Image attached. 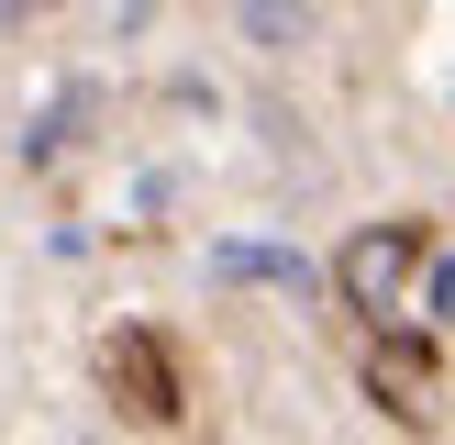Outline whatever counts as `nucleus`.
Wrapping results in <instances>:
<instances>
[{
    "instance_id": "f257e3e1",
    "label": "nucleus",
    "mask_w": 455,
    "mask_h": 445,
    "mask_svg": "<svg viewBox=\"0 0 455 445\" xmlns=\"http://www.w3.org/2000/svg\"><path fill=\"white\" fill-rule=\"evenodd\" d=\"M411 256H422L411 222H367V234L333 256V279H345V301H355V312H378V323H389V312H400V279H411Z\"/></svg>"
},
{
    "instance_id": "f03ea898",
    "label": "nucleus",
    "mask_w": 455,
    "mask_h": 445,
    "mask_svg": "<svg viewBox=\"0 0 455 445\" xmlns=\"http://www.w3.org/2000/svg\"><path fill=\"white\" fill-rule=\"evenodd\" d=\"M212 279H267V289H323V267L311 256H289V245H212Z\"/></svg>"
},
{
    "instance_id": "7ed1b4c3",
    "label": "nucleus",
    "mask_w": 455,
    "mask_h": 445,
    "mask_svg": "<svg viewBox=\"0 0 455 445\" xmlns=\"http://www.w3.org/2000/svg\"><path fill=\"white\" fill-rule=\"evenodd\" d=\"M111 378H133L145 412H178V378H167V356H156L145 334H111Z\"/></svg>"
},
{
    "instance_id": "20e7f679",
    "label": "nucleus",
    "mask_w": 455,
    "mask_h": 445,
    "mask_svg": "<svg viewBox=\"0 0 455 445\" xmlns=\"http://www.w3.org/2000/svg\"><path fill=\"white\" fill-rule=\"evenodd\" d=\"M378 400H400V412H411V400H422V345H378Z\"/></svg>"
},
{
    "instance_id": "39448f33",
    "label": "nucleus",
    "mask_w": 455,
    "mask_h": 445,
    "mask_svg": "<svg viewBox=\"0 0 455 445\" xmlns=\"http://www.w3.org/2000/svg\"><path fill=\"white\" fill-rule=\"evenodd\" d=\"M244 34H256V44H300V34H311V12H278V0H256V12H244Z\"/></svg>"
},
{
    "instance_id": "423d86ee",
    "label": "nucleus",
    "mask_w": 455,
    "mask_h": 445,
    "mask_svg": "<svg viewBox=\"0 0 455 445\" xmlns=\"http://www.w3.org/2000/svg\"><path fill=\"white\" fill-rule=\"evenodd\" d=\"M434 323H455V256H434Z\"/></svg>"
},
{
    "instance_id": "0eeeda50",
    "label": "nucleus",
    "mask_w": 455,
    "mask_h": 445,
    "mask_svg": "<svg viewBox=\"0 0 455 445\" xmlns=\"http://www.w3.org/2000/svg\"><path fill=\"white\" fill-rule=\"evenodd\" d=\"M12 22H22V12H12V0H0V34H12Z\"/></svg>"
}]
</instances>
